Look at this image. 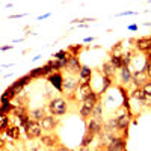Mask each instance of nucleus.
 <instances>
[{
	"instance_id": "obj_1",
	"label": "nucleus",
	"mask_w": 151,
	"mask_h": 151,
	"mask_svg": "<svg viewBox=\"0 0 151 151\" xmlns=\"http://www.w3.org/2000/svg\"><path fill=\"white\" fill-rule=\"evenodd\" d=\"M47 109H48V113L53 116H62L68 112V101L62 97H55L48 101L47 104Z\"/></svg>"
},
{
	"instance_id": "obj_2",
	"label": "nucleus",
	"mask_w": 151,
	"mask_h": 151,
	"mask_svg": "<svg viewBox=\"0 0 151 151\" xmlns=\"http://www.w3.org/2000/svg\"><path fill=\"white\" fill-rule=\"evenodd\" d=\"M24 133H26V137L29 141H35V139H40V137L42 136V127H41V124L38 122V121H29L26 125L23 127Z\"/></svg>"
},
{
	"instance_id": "obj_3",
	"label": "nucleus",
	"mask_w": 151,
	"mask_h": 151,
	"mask_svg": "<svg viewBox=\"0 0 151 151\" xmlns=\"http://www.w3.org/2000/svg\"><path fill=\"white\" fill-rule=\"evenodd\" d=\"M132 118H133V113H129L127 110H124V109H119L118 115L115 116V121H116V130L127 132Z\"/></svg>"
},
{
	"instance_id": "obj_4",
	"label": "nucleus",
	"mask_w": 151,
	"mask_h": 151,
	"mask_svg": "<svg viewBox=\"0 0 151 151\" xmlns=\"http://www.w3.org/2000/svg\"><path fill=\"white\" fill-rule=\"evenodd\" d=\"M40 144L41 147L44 148H50V150H56L60 142H59V137L55 132H48V133H44L41 137H40Z\"/></svg>"
},
{
	"instance_id": "obj_5",
	"label": "nucleus",
	"mask_w": 151,
	"mask_h": 151,
	"mask_svg": "<svg viewBox=\"0 0 151 151\" xmlns=\"http://www.w3.org/2000/svg\"><path fill=\"white\" fill-rule=\"evenodd\" d=\"M47 82H48V85L52 86L55 91L64 92V74H62L60 71L52 73V74L47 77Z\"/></svg>"
},
{
	"instance_id": "obj_6",
	"label": "nucleus",
	"mask_w": 151,
	"mask_h": 151,
	"mask_svg": "<svg viewBox=\"0 0 151 151\" xmlns=\"http://www.w3.org/2000/svg\"><path fill=\"white\" fill-rule=\"evenodd\" d=\"M127 139L122 136H113L106 145V151H127Z\"/></svg>"
},
{
	"instance_id": "obj_7",
	"label": "nucleus",
	"mask_w": 151,
	"mask_h": 151,
	"mask_svg": "<svg viewBox=\"0 0 151 151\" xmlns=\"http://www.w3.org/2000/svg\"><path fill=\"white\" fill-rule=\"evenodd\" d=\"M79 88V77L73 76L70 73H67V76H64V92L68 94H74Z\"/></svg>"
},
{
	"instance_id": "obj_8",
	"label": "nucleus",
	"mask_w": 151,
	"mask_h": 151,
	"mask_svg": "<svg viewBox=\"0 0 151 151\" xmlns=\"http://www.w3.org/2000/svg\"><path fill=\"white\" fill-rule=\"evenodd\" d=\"M134 48L141 53H150L151 52V35L148 36H141L134 40Z\"/></svg>"
},
{
	"instance_id": "obj_9",
	"label": "nucleus",
	"mask_w": 151,
	"mask_h": 151,
	"mask_svg": "<svg viewBox=\"0 0 151 151\" xmlns=\"http://www.w3.org/2000/svg\"><path fill=\"white\" fill-rule=\"evenodd\" d=\"M40 124H41V127H42V130L44 132H55L56 130V127H58V124H59V118L58 116H53V115H48L47 116H44L41 121H40Z\"/></svg>"
},
{
	"instance_id": "obj_10",
	"label": "nucleus",
	"mask_w": 151,
	"mask_h": 151,
	"mask_svg": "<svg viewBox=\"0 0 151 151\" xmlns=\"http://www.w3.org/2000/svg\"><path fill=\"white\" fill-rule=\"evenodd\" d=\"M92 92H94V89H92L91 83H80L79 88H77V91H76V98H77V101H79V100L83 101V100L86 97H89Z\"/></svg>"
},
{
	"instance_id": "obj_11",
	"label": "nucleus",
	"mask_w": 151,
	"mask_h": 151,
	"mask_svg": "<svg viewBox=\"0 0 151 151\" xmlns=\"http://www.w3.org/2000/svg\"><path fill=\"white\" fill-rule=\"evenodd\" d=\"M130 95H132V98L136 100V101H139V103H142L145 106H148L151 103V98L145 94V91L142 89V88H134V89L130 92Z\"/></svg>"
},
{
	"instance_id": "obj_12",
	"label": "nucleus",
	"mask_w": 151,
	"mask_h": 151,
	"mask_svg": "<svg viewBox=\"0 0 151 151\" xmlns=\"http://www.w3.org/2000/svg\"><path fill=\"white\" fill-rule=\"evenodd\" d=\"M147 82H150V80H148V77H147V74H145L144 70H137V71L133 73L132 83L134 85V88H142Z\"/></svg>"
},
{
	"instance_id": "obj_13",
	"label": "nucleus",
	"mask_w": 151,
	"mask_h": 151,
	"mask_svg": "<svg viewBox=\"0 0 151 151\" xmlns=\"http://www.w3.org/2000/svg\"><path fill=\"white\" fill-rule=\"evenodd\" d=\"M132 77H133V73H132V68L130 67H122L119 70V85L121 86H125L127 88L130 83H132Z\"/></svg>"
},
{
	"instance_id": "obj_14",
	"label": "nucleus",
	"mask_w": 151,
	"mask_h": 151,
	"mask_svg": "<svg viewBox=\"0 0 151 151\" xmlns=\"http://www.w3.org/2000/svg\"><path fill=\"white\" fill-rule=\"evenodd\" d=\"M48 109L47 107H44V106H40V107H33V109H30L29 110V116H30V119L32 121H38L40 122L44 116H47L48 115Z\"/></svg>"
},
{
	"instance_id": "obj_15",
	"label": "nucleus",
	"mask_w": 151,
	"mask_h": 151,
	"mask_svg": "<svg viewBox=\"0 0 151 151\" xmlns=\"http://www.w3.org/2000/svg\"><path fill=\"white\" fill-rule=\"evenodd\" d=\"M92 68L88 67V65H82V70L79 73V85L80 83H91L92 82Z\"/></svg>"
},
{
	"instance_id": "obj_16",
	"label": "nucleus",
	"mask_w": 151,
	"mask_h": 151,
	"mask_svg": "<svg viewBox=\"0 0 151 151\" xmlns=\"http://www.w3.org/2000/svg\"><path fill=\"white\" fill-rule=\"evenodd\" d=\"M86 130L91 132L92 134H100L103 130V121H98V119H94L91 118L89 121H86Z\"/></svg>"
},
{
	"instance_id": "obj_17",
	"label": "nucleus",
	"mask_w": 151,
	"mask_h": 151,
	"mask_svg": "<svg viewBox=\"0 0 151 151\" xmlns=\"http://www.w3.org/2000/svg\"><path fill=\"white\" fill-rule=\"evenodd\" d=\"M65 70H67V73H70L73 76H79V73L82 70V64H80L79 58H73L71 56V59H70V62H68V65H67Z\"/></svg>"
},
{
	"instance_id": "obj_18",
	"label": "nucleus",
	"mask_w": 151,
	"mask_h": 151,
	"mask_svg": "<svg viewBox=\"0 0 151 151\" xmlns=\"http://www.w3.org/2000/svg\"><path fill=\"white\" fill-rule=\"evenodd\" d=\"M14 98H17V94L14 91V88L9 85L6 89L3 91V94L0 95V104H3V103H12V100H14Z\"/></svg>"
},
{
	"instance_id": "obj_19",
	"label": "nucleus",
	"mask_w": 151,
	"mask_h": 151,
	"mask_svg": "<svg viewBox=\"0 0 151 151\" xmlns=\"http://www.w3.org/2000/svg\"><path fill=\"white\" fill-rule=\"evenodd\" d=\"M5 133H6V137H9V139H12V141H18V139H20V136H21V129L18 127L17 124H11Z\"/></svg>"
},
{
	"instance_id": "obj_20",
	"label": "nucleus",
	"mask_w": 151,
	"mask_h": 151,
	"mask_svg": "<svg viewBox=\"0 0 151 151\" xmlns=\"http://www.w3.org/2000/svg\"><path fill=\"white\" fill-rule=\"evenodd\" d=\"M100 74L104 76V77H113L115 76V68L110 65V62H103V65L100 67Z\"/></svg>"
},
{
	"instance_id": "obj_21",
	"label": "nucleus",
	"mask_w": 151,
	"mask_h": 151,
	"mask_svg": "<svg viewBox=\"0 0 151 151\" xmlns=\"http://www.w3.org/2000/svg\"><path fill=\"white\" fill-rule=\"evenodd\" d=\"M83 45L82 44H71V45H68L67 47V52L73 56V58H79V55L83 52Z\"/></svg>"
},
{
	"instance_id": "obj_22",
	"label": "nucleus",
	"mask_w": 151,
	"mask_h": 151,
	"mask_svg": "<svg viewBox=\"0 0 151 151\" xmlns=\"http://www.w3.org/2000/svg\"><path fill=\"white\" fill-rule=\"evenodd\" d=\"M52 59H56V60H60V62H70L71 59V55L67 52V50H59V52H56Z\"/></svg>"
},
{
	"instance_id": "obj_23",
	"label": "nucleus",
	"mask_w": 151,
	"mask_h": 151,
	"mask_svg": "<svg viewBox=\"0 0 151 151\" xmlns=\"http://www.w3.org/2000/svg\"><path fill=\"white\" fill-rule=\"evenodd\" d=\"M101 82H103L101 89L98 91V94H100V95H103L104 92H107V89L113 85V77H104V76H101Z\"/></svg>"
},
{
	"instance_id": "obj_24",
	"label": "nucleus",
	"mask_w": 151,
	"mask_h": 151,
	"mask_svg": "<svg viewBox=\"0 0 151 151\" xmlns=\"http://www.w3.org/2000/svg\"><path fill=\"white\" fill-rule=\"evenodd\" d=\"M94 137H95V134H92L91 132H85V134H83V137H82V142H80V147H88L89 148L91 147V144L94 142Z\"/></svg>"
},
{
	"instance_id": "obj_25",
	"label": "nucleus",
	"mask_w": 151,
	"mask_h": 151,
	"mask_svg": "<svg viewBox=\"0 0 151 151\" xmlns=\"http://www.w3.org/2000/svg\"><path fill=\"white\" fill-rule=\"evenodd\" d=\"M109 62H110V65L116 70H121L122 68V62H121V55H110L109 56Z\"/></svg>"
},
{
	"instance_id": "obj_26",
	"label": "nucleus",
	"mask_w": 151,
	"mask_h": 151,
	"mask_svg": "<svg viewBox=\"0 0 151 151\" xmlns=\"http://www.w3.org/2000/svg\"><path fill=\"white\" fill-rule=\"evenodd\" d=\"M9 125H11V116L9 115H2V113H0V133L6 132Z\"/></svg>"
},
{
	"instance_id": "obj_27",
	"label": "nucleus",
	"mask_w": 151,
	"mask_h": 151,
	"mask_svg": "<svg viewBox=\"0 0 151 151\" xmlns=\"http://www.w3.org/2000/svg\"><path fill=\"white\" fill-rule=\"evenodd\" d=\"M133 60V52L132 50H127L125 53H121V62H122V67H130Z\"/></svg>"
},
{
	"instance_id": "obj_28",
	"label": "nucleus",
	"mask_w": 151,
	"mask_h": 151,
	"mask_svg": "<svg viewBox=\"0 0 151 151\" xmlns=\"http://www.w3.org/2000/svg\"><path fill=\"white\" fill-rule=\"evenodd\" d=\"M92 118H94V119H98V121H103V106H101V101L97 103V106L94 107Z\"/></svg>"
},
{
	"instance_id": "obj_29",
	"label": "nucleus",
	"mask_w": 151,
	"mask_h": 151,
	"mask_svg": "<svg viewBox=\"0 0 151 151\" xmlns=\"http://www.w3.org/2000/svg\"><path fill=\"white\" fill-rule=\"evenodd\" d=\"M27 74L30 76V79H32V80H36V79H41V77H44V71H42V67L33 68V70H30Z\"/></svg>"
},
{
	"instance_id": "obj_30",
	"label": "nucleus",
	"mask_w": 151,
	"mask_h": 151,
	"mask_svg": "<svg viewBox=\"0 0 151 151\" xmlns=\"http://www.w3.org/2000/svg\"><path fill=\"white\" fill-rule=\"evenodd\" d=\"M14 106L15 104H12V103H3V104H0V113L2 115H12V110H14Z\"/></svg>"
},
{
	"instance_id": "obj_31",
	"label": "nucleus",
	"mask_w": 151,
	"mask_h": 151,
	"mask_svg": "<svg viewBox=\"0 0 151 151\" xmlns=\"http://www.w3.org/2000/svg\"><path fill=\"white\" fill-rule=\"evenodd\" d=\"M89 21H95V18H74L70 23L73 24V26H80V24H86Z\"/></svg>"
},
{
	"instance_id": "obj_32",
	"label": "nucleus",
	"mask_w": 151,
	"mask_h": 151,
	"mask_svg": "<svg viewBox=\"0 0 151 151\" xmlns=\"http://www.w3.org/2000/svg\"><path fill=\"white\" fill-rule=\"evenodd\" d=\"M121 48H122V41H118L116 44H113L110 55H121Z\"/></svg>"
},
{
	"instance_id": "obj_33",
	"label": "nucleus",
	"mask_w": 151,
	"mask_h": 151,
	"mask_svg": "<svg viewBox=\"0 0 151 151\" xmlns=\"http://www.w3.org/2000/svg\"><path fill=\"white\" fill-rule=\"evenodd\" d=\"M142 70L145 71V74H147V77H148V80L151 82V62L145 60V65H144V68H142Z\"/></svg>"
},
{
	"instance_id": "obj_34",
	"label": "nucleus",
	"mask_w": 151,
	"mask_h": 151,
	"mask_svg": "<svg viewBox=\"0 0 151 151\" xmlns=\"http://www.w3.org/2000/svg\"><path fill=\"white\" fill-rule=\"evenodd\" d=\"M142 89H144V91H145V94L151 98V82H147V83L142 86Z\"/></svg>"
},
{
	"instance_id": "obj_35",
	"label": "nucleus",
	"mask_w": 151,
	"mask_h": 151,
	"mask_svg": "<svg viewBox=\"0 0 151 151\" xmlns=\"http://www.w3.org/2000/svg\"><path fill=\"white\" fill-rule=\"evenodd\" d=\"M137 12H134V11H124V12H121V14H116L118 17H122V15H136Z\"/></svg>"
},
{
	"instance_id": "obj_36",
	"label": "nucleus",
	"mask_w": 151,
	"mask_h": 151,
	"mask_svg": "<svg viewBox=\"0 0 151 151\" xmlns=\"http://www.w3.org/2000/svg\"><path fill=\"white\" fill-rule=\"evenodd\" d=\"M52 17V12H47V14H42V15H40L38 17V21H42V20H45V18H50Z\"/></svg>"
},
{
	"instance_id": "obj_37",
	"label": "nucleus",
	"mask_w": 151,
	"mask_h": 151,
	"mask_svg": "<svg viewBox=\"0 0 151 151\" xmlns=\"http://www.w3.org/2000/svg\"><path fill=\"white\" fill-rule=\"evenodd\" d=\"M137 29H139L137 24H130V26H127V30H130V32H137Z\"/></svg>"
},
{
	"instance_id": "obj_38",
	"label": "nucleus",
	"mask_w": 151,
	"mask_h": 151,
	"mask_svg": "<svg viewBox=\"0 0 151 151\" xmlns=\"http://www.w3.org/2000/svg\"><path fill=\"white\" fill-rule=\"evenodd\" d=\"M23 17H27V14H14V15H9V20H14V18H23Z\"/></svg>"
},
{
	"instance_id": "obj_39",
	"label": "nucleus",
	"mask_w": 151,
	"mask_h": 151,
	"mask_svg": "<svg viewBox=\"0 0 151 151\" xmlns=\"http://www.w3.org/2000/svg\"><path fill=\"white\" fill-rule=\"evenodd\" d=\"M56 151H74V150H71V148H67L65 145H62V144H60V145L56 148Z\"/></svg>"
},
{
	"instance_id": "obj_40",
	"label": "nucleus",
	"mask_w": 151,
	"mask_h": 151,
	"mask_svg": "<svg viewBox=\"0 0 151 151\" xmlns=\"http://www.w3.org/2000/svg\"><path fill=\"white\" fill-rule=\"evenodd\" d=\"M12 48H14V45H0V52H8Z\"/></svg>"
},
{
	"instance_id": "obj_41",
	"label": "nucleus",
	"mask_w": 151,
	"mask_h": 151,
	"mask_svg": "<svg viewBox=\"0 0 151 151\" xmlns=\"http://www.w3.org/2000/svg\"><path fill=\"white\" fill-rule=\"evenodd\" d=\"M94 40H95L94 36H88V38H85V40H83V42H92Z\"/></svg>"
},
{
	"instance_id": "obj_42",
	"label": "nucleus",
	"mask_w": 151,
	"mask_h": 151,
	"mask_svg": "<svg viewBox=\"0 0 151 151\" xmlns=\"http://www.w3.org/2000/svg\"><path fill=\"white\" fill-rule=\"evenodd\" d=\"M76 151H91V150L88 148V147H80L79 150H76Z\"/></svg>"
},
{
	"instance_id": "obj_43",
	"label": "nucleus",
	"mask_w": 151,
	"mask_h": 151,
	"mask_svg": "<svg viewBox=\"0 0 151 151\" xmlns=\"http://www.w3.org/2000/svg\"><path fill=\"white\" fill-rule=\"evenodd\" d=\"M92 151H106V148H103V147H98V148H95V150H92Z\"/></svg>"
},
{
	"instance_id": "obj_44",
	"label": "nucleus",
	"mask_w": 151,
	"mask_h": 151,
	"mask_svg": "<svg viewBox=\"0 0 151 151\" xmlns=\"http://www.w3.org/2000/svg\"><path fill=\"white\" fill-rule=\"evenodd\" d=\"M38 59H41V55H36V56L33 58V60H38Z\"/></svg>"
},
{
	"instance_id": "obj_45",
	"label": "nucleus",
	"mask_w": 151,
	"mask_h": 151,
	"mask_svg": "<svg viewBox=\"0 0 151 151\" xmlns=\"http://www.w3.org/2000/svg\"><path fill=\"white\" fill-rule=\"evenodd\" d=\"M44 151H56V150H50V148H44Z\"/></svg>"
},
{
	"instance_id": "obj_46",
	"label": "nucleus",
	"mask_w": 151,
	"mask_h": 151,
	"mask_svg": "<svg viewBox=\"0 0 151 151\" xmlns=\"http://www.w3.org/2000/svg\"><path fill=\"white\" fill-rule=\"evenodd\" d=\"M147 107H148V109H151V103H150V104H148V106H147Z\"/></svg>"
}]
</instances>
